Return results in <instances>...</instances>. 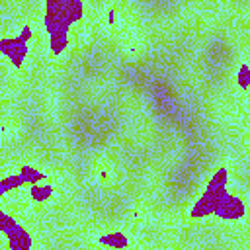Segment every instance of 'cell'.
<instances>
[{
  "instance_id": "obj_3",
  "label": "cell",
  "mask_w": 250,
  "mask_h": 250,
  "mask_svg": "<svg viewBox=\"0 0 250 250\" xmlns=\"http://www.w3.org/2000/svg\"><path fill=\"white\" fill-rule=\"evenodd\" d=\"M0 232L4 242L10 248H18V250H25L31 244V234L25 230V227L21 223L16 221L14 215H10L6 209L0 211Z\"/></svg>"
},
{
  "instance_id": "obj_4",
  "label": "cell",
  "mask_w": 250,
  "mask_h": 250,
  "mask_svg": "<svg viewBox=\"0 0 250 250\" xmlns=\"http://www.w3.org/2000/svg\"><path fill=\"white\" fill-rule=\"evenodd\" d=\"M27 43L29 41H25L18 35L4 33L0 39V49H2L4 59H8L14 66H20L23 62V59L27 57Z\"/></svg>"
},
{
  "instance_id": "obj_6",
  "label": "cell",
  "mask_w": 250,
  "mask_h": 250,
  "mask_svg": "<svg viewBox=\"0 0 250 250\" xmlns=\"http://www.w3.org/2000/svg\"><path fill=\"white\" fill-rule=\"evenodd\" d=\"M31 188V197L35 199V201H45L49 195H51V186L47 184V178L45 180H41V182H35V184H31L29 186Z\"/></svg>"
},
{
  "instance_id": "obj_9",
  "label": "cell",
  "mask_w": 250,
  "mask_h": 250,
  "mask_svg": "<svg viewBox=\"0 0 250 250\" xmlns=\"http://www.w3.org/2000/svg\"><path fill=\"white\" fill-rule=\"evenodd\" d=\"M248 141H250V135H248Z\"/></svg>"
},
{
  "instance_id": "obj_1",
  "label": "cell",
  "mask_w": 250,
  "mask_h": 250,
  "mask_svg": "<svg viewBox=\"0 0 250 250\" xmlns=\"http://www.w3.org/2000/svg\"><path fill=\"white\" fill-rule=\"evenodd\" d=\"M82 18L80 0H47L45 25L49 29V49L55 57L62 55L68 45V29Z\"/></svg>"
},
{
  "instance_id": "obj_8",
  "label": "cell",
  "mask_w": 250,
  "mask_h": 250,
  "mask_svg": "<svg viewBox=\"0 0 250 250\" xmlns=\"http://www.w3.org/2000/svg\"><path fill=\"white\" fill-rule=\"evenodd\" d=\"M102 244H109V246L121 248V246H125V244H127V238H125V234H121V232H115V234H109V236L102 238Z\"/></svg>"
},
{
  "instance_id": "obj_2",
  "label": "cell",
  "mask_w": 250,
  "mask_h": 250,
  "mask_svg": "<svg viewBox=\"0 0 250 250\" xmlns=\"http://www.w3.org/2000/svg\"><path fill=\"white\" fill-rule=\"evenodd\" d=\"M227 180H229L227 170H225V168H219V170L215 172V176L211 178V182H209L205 193L195 201L193 209L189 211V217H191V219H201V217L215 215L219 201L229 193V189H227Z\"/></svg>"
},
{
  "instance_id": "obj_7",
  "label": "cell",
  "mask_w": 250,
  "mask_h": 250,
  "mask_svg": "<svg viewBox=\"0 0 250 250\" xmlns=\"http://www.w3.org/2000/svg\"><path fill=\"white\" fill-rule=\"evenodd\" d=\"M236 86L240 92H246L250 88V64L248 62H242L236 70V78H234Z\"/></svg>"
},
{
  "instance_id": "obj_5",
  "label": "cell",
  "mask_w": 250,
  "mask_h": 250,
  "mask_svg": "<svg viewBox=\"0 0 250 250\" xmlns=\"http://www.w3.org/2000/svg\"><path fill=\"white\" fill-rule=\"evenodd\" d=\"M215 215L221 217V219H238V217H244L246 215V205H244V201L238 195H234V193L229 191L219 201Z\"/></svg>"
}]
</instances>
